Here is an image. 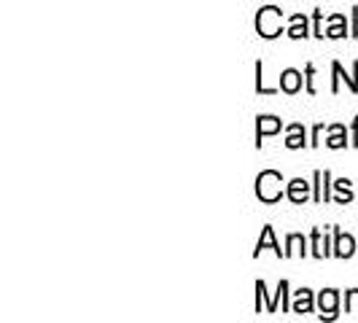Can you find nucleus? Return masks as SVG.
<instances>
[{
  "mask_svg": "<svg viewBox=\"0 0 358 323\" xmlns=\"http://www.w3.org/2000/svg\"><path fill=\"white\" fill-rule=\"evenodd\" d=\"M321 135H323V124H318L315 129H313V141H310V143L318 145V143H321Z\"/></svg>",
  "mask_w": 358,
  "mask_h": 323,
  "instance_id": "23",
  "label": "nucleus"
},
{
  "mask_svg": "<svg viewBox=\"0 0 358 323\" xmlns=\"http://www.w3.org/2000/svg\"><path fill=\"white\" fill-rule=\"evenodd\" d=\"M280 119H275V116H259V124H256V145H262V141L267 138V135H275V132H280Z\"/></svg>",
  "mask_w": 358,
  "mask_h": 323,
  "instance_id": "6",
  "label": "nucleus"
},
{
  "mask_svg": "<svg viewBox=\"0 0 358 323\" xmlns=\"http://www.w3.org/2000/svg\"><path fill=\"white\" fill-rule=\"evenodd\" d=\"M256 30L262 38H278L283 33V11L275 6H264L256 17Z\"/></svg>",
  "mask_w": 358,
  "mask_h": 323,
  "instance_id": "2",
  "label": "nucleus"
},
{
  "mask_svg": "<svg viewBox=\"0 0 358 323\" xmlns=\"http://www.w3.org/2000/svg\"><path fill=\"white\" fill-rule=\"evenodd\" d=\"M337 305H340V294L334 288H326L318 296V307H321V318H337Z\"/></svg>",
  "mask_w": 358,
  "mask_h": 323,
  "instance_id": "4",
  "label": "nucleus"
},
{
  "mask_svg": "<svg viewBox=\"0 0 358 323\" xmlns=\"http://www.w3.org/2000/svg\"><path fill=\"white\" fill-rule=\"evenodd\" d=\"M288 36L291 38H307L310 30H307V17L305 14H294L291 17V27H288Z\"/></svg>",
  "mask_w": 358,
  "mask_h": 323,
  "instance_id": "13",
  "label": "nucleus"
},
{
  "mask_svg": "<svg viewBox=\"0 0 358 323\" xmlns=\"http://www.w3.org/2000/svg\"><path fill=\"white\" fill-rule=\"evenodd\" d=\"M334 189L340 192V197H337V202H340V205H345V202H350V199H353V192H350V180H348V178L337 180V183H334Z\"/></svg>",
  "mask_w": 358,
  "mask_h": 323,
  "instance_id": "19",
  "label": "nucleus"
},
{
  "mask_svg": "<svg viewBox=\"0 0 358 323\" xmlns=\"http://www.w3.org/2000/svg\"><path fill=\"white\" fill-rule=\"evenodd\" d=\"M353 145H358V119L353 122Z\"/></svg>",
  "mask_w": 358,
  "mask_h": 323,
  "instance_id": "24",
  "label": "nucleus"
},
{
  "mask_svg": "<svg viewBox=\"0 0 358 323\" xmlns=\"http://www.w3.org/2000/svg\"><path fill=\"white\" fill-rule=\"evenodd\" d=\"M291 310H294V313H299V315H305V313H313V291H310V288H302V291H296V299H294Z\"/></svg>",
  "mask_w": 358,
  "mask_h": 323,
  "instance_id": "11",
  "label": "nucleus"
},
{
  "mask_svg": "<svg viewBox=\"0 0 358 323\" xmlns=\"http://www.w3.org/2000/svg\"><path fill=\"white\" fill-rule=\"evenodd\" d=\"M264 296H267V288H264V280H259V283H256V313H262V302H264ZM278 305H283L288 310V283L286 280H280L275 299H269L267 313H278Z\"/></svg>",
  "mask_w": 358,
  "mask_h": 323,
  "instance_id": "3",
  "label": "nucleus"
},
{
  "mask_svg": "<svg viewBox=\"0 0 358 323\" xmlns=\"http://www.w3.org/2000/svg\"><path fill=\"white\" fill-rule=\"evenodd\" d=\"M345 310H348V313H358V288L345 294Z\"/></svg>",
  "mask_w": 358,
  "mask_h": 323,
  "instance_id": "21",
  "label": "nucleus"
},
{
  "mask_svg": "<svg viewBox=\"0 0 358 323\" xmlns=\"http://www.w3.org/2000/svg\"><path fill=\"white\" fill-rule=\"evenodd\" d=\"M307 92H310V94H313V92H315V87H313V73H315V68H313V65H307Z\"/></svg>",
  "mask_w": 358,
  "mask_h": 323,
  "instance_id": "22",
  "label": "nucleus"
},
{
  "mask_svg": "<svg viewBox=\"0 0 358 323\" xmlns=\"http://www.w3.org/2000/svg\"><path fill=\"white\" fill-rule=\"evenodd\" d=\"M353 253H356V240L350 234H342L340 229H334V256L350 259Z\"/></svg>",
  "mask_w": 358,
  "mask_h": 323,
  "instance_id": "5",
  "label": "nucleus"
},
{
  "mask_svg": "<svg viewBox=\"0 0 358 323\" xmlns=\"http://www.w3.org/2000/svg\"><path fill=\"white\" fill-rule=\"evenodd\" d=\"M256 92L259 94H275L278 89H269L264 87V76H262V62H256Z\"/></svg>",
  "mask_w": 358,
  "mask_h": 323,
  "instance_id": "20",
  "label": "nucleus"
},
{
  "mask_svg": "<svg viewBox=\"0 0 358 323\" xmlns=\"http://www.w3.org/2000/svg\"><path fill=\"white\" fill-rule=\"evenodd\" d=\"M286 245H288V251H286V259L288 256H305V237L302 234H288V240H286Z\"/></svg>",
  "mask_w": 358,
  "mask_h": 323,
  "instance_id": "16",
  "label": "nucleus"
},
{
  "mask_svg": "<svg viewBox=\"0 0 358 323\" xmlns=\"http://www.w3.org/2000/svg\"><path fill=\"white\" fill-rule=\"evenodd\" d=\"M329 148H345L348 145V132H345V127L342 124H334L329 129V141H326Z\"/></svg>",
  "mask_w": 358,
  "mask_h": 323,
  "instance_id": "14",
  "label": "nucleus"
},
{
  "mask_svg": "<svg viewBox=\"0 0 358 323\" xmlns=\"http://www.w3.org/2000/svg\"><path fill=\"white\" fill-rule=\"evenodd\" d=\"M280 183H283V175L280 173H275V170H264V173H259V178H256V197L262 199V202H278V199L283 197V189H280Z\"/></svg>",
  "mask_w": 358,
  "mask_h": 323,
  "instance_id": "1",
  "label": "nucleus"
},
{
  "mask_svg": "<svg viewBox=\"0 0 358 323\" xmlns=\"http://www.w3.org/2000/svg\"><path fill=\"white\" fill-rule=\"evenodd\" d=\"M264 248H272V251L278 253V256H283V259H286V251H280V245L275 243V232H272V227H264V232H262L259 243H256V251H253V256H259V253L264 251Z\"/></svg>",
  "mask_w": 358,
  "mask_h": 323,
  "instance_id": "9",
  "label": "nucleus"
},
{
  "mask_svg": "<svg viewBox=\"0 0 358 323\" xmlns=\"http://www.w3.org/2000/svg\"><path fill=\"white\" fill-rule=\"evenodd\" d=\"M345 30H348V24H345V17L334 14V17H331V27L326 30V36H329V38H345Z\"/></svg>",
  "mask_w": 358,
  "mask_h": 323,
  "instance_id": "18",
  "label": "nucleus"
},
{
  "mask_svg": "<svg viewBox=\"0 0 358 323\" xmlns=\"http://www.w3.org/2000/svg\"><path fill=\"white\" fill-rule=\"evenodd\" d=\"M286 194H288V199H291V202L305 205L307 197H310V183H307V180H302V178H294L291 183H288Z\"/></svg>",
  "mask_w": 358,
  "mask_h": 323,
  "instance_id": "8",
  "label": "nucleus"
},
{
  "mask_svg": "<svg viewBox=\"0 0 358 323\" xmlns=\"http://www.w3.org/2000/svg\"><path fill=\"white\" fill-rule=\"evenodd\" d=\"M329 170L315 173V202H329Z\"/></svg>",
  "mask_w": 358,
  "mask_h": 323,
  "instance_id": "12",
  "label": "nucleus"
},
{
  "mask_svg": "<svg viewBox=\"0 0 358 323\" xmlns=\"http://www.w3.org/2000/svg\"><path fill=\"white\" fill-rule=\"evenodd\" d=\"M305 143H307V141H305V127H302V124L288 127V138H286L288 148H302Z\"/></svg>",
  "mask_w": 358,
  "mask_h": 323,
  "instance_id": "15",
  "label": "nucleus"
},
{
  "mask_svg": "<svg viewBox=\"0 0 358 323\" xmlns=\"http://www.w3.org/2000/svg\"><path fill=\"white\" fill-rule=\"evenodd\" d=\"M280 89L288 92V94H294V92L302 89V73L294 71V68L283 71V76H280Z\"/></svg>",
  "mask_w": 358,
  "mask_h": 323,
  "instance_id": "10",
  "label": "nucleus"
},
{
  "mask_svg": "<svg viewBox=\"0 0 358 323\" xmlns=\"http://www.w3.org/2000/svg\"><path fill=\"white\" fill-rule=\"evenodd\" d=\"M331 71H334V84H331V92H340V78L348 81L350 92H358V62H353V76H345L340 62H334V65H331Z\"/></svg>",
  "mask_w": 358,
  "mask_h": 323,
  "instance_id": "7",
  "label": "nucleus"
},
{
  "mask_svg": "<svg viewBox=\"0 0 358 323\" xmlns=\"http://www.w3.org/2000/svg\"><path fill=\"white\" fill-rule=\"evenodd\" d=\"M329 243H326V237H321V232L318 229H313V256H318V259H323V256H329Z\"/></svg>",
  "mask_w": 358,
  "mask_h": 323,
  "instance_id": "17",
  "label": "nucleus"
}]
</instances>
